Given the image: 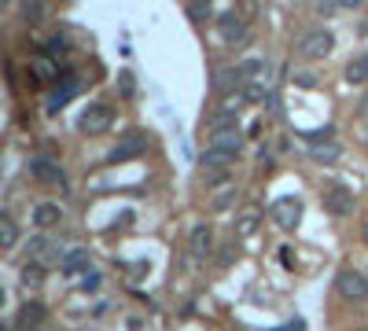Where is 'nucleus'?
<instances>
[{"mask_svg": "<svg viewBox=\"0 0 368 331\" xmlns=\"http://www.w3.org/2000/svg\"><path fill=\"white\" fill-rule=\"evenodd\" d=\"M110 125H115V107L110 104H89L82 111V118H77V129H82L85 137H100Z\"/></svg>", "mask_w": 368, "mask_h": 331, "instance_id": "1", "label": "nucleus"}, {"mask_svg": "<svg viewBox=\"0 0 368 331\" xmlns=\"http://www.w3.org/2000/svg\"><path fill=\"white\" fill-rule=\"evenodd\" d=\"M298 52L306 59H328L335 52V33L331 30H313L298 41Z\"/></svg>", "mask_w": 368, "mask_h": 331, "instance_id": "2", "label": "nucleus"}, {"mask_svg": "<svg viewBox=\"0 0 368 331\" xmlns=\"http://www.w3.org/2000/svg\"><path fill=\"white\" fill-rule=\"evenodd\" d=\"M232 158H236V155L214 151V147H210V151H203V158H199V173H203L206 185H217V180H225V177H229Z\"/></svg>", "mask_w": 368, "mask_h": 331, "instance_id": "3", "label": "nucleus"}, {"mask_svg": "<svg viewBox=\"0 0 368 331\" xmlns=\"http://www.w3.org/2000/svg\"><path fill=\"white\" fill-rule=\"evenodd\" d=\"M210 147L225 155H239L243 151V132H239V125H217L210 129Z\"/></svg>", "mask_w": 368, "mask_h": 331, "instance_id": "4", "label": "nucleus"}, {"mask_svg": "<svg viewBox=\"0 0 368 331\" xmlns=\"http://www.w3.org/2000/svg\"><path fill=\"white\" fill-rule=\"evenodd\" d=\"M335 287H339L343 298H354V302H364L368 298V280L357 269H343L339 276H335Z\"/></svg>", "mask_w": 368, "mask_h": 331, "instance_id": "5", "label": "nucleus"}, {"mask_svg": "<svg viewBox=\"0 0 368 331\" xmlns=\"http://www.w3.org/2000/svg\"><path fill=\"white\" fill-rule=\"evenodd\" d=\"M269 213H273V221L284 232H291L298 225V218H302V203H298L295 195H284V199H277V203H273V210H269Z\"/></svg>", "mask_w": 368, "mask_h": 331, "instance_id": "6", "label": "nucleus"}, {"mask_svg": "<svg viewBox=\"0 0 368 331\" xmlns=\"http://www.w3.org/2000/svg\"><path fill=\"white\" fill-rule=\"evenodd\" d=\"M63 251H59V243L52 239V236H37V239H30V261H37V265H63V258H59Z\"/></svg>", "mask_w": 368, "mask_h": 331, "instance_id": "7", "label": "nucleus"}, {"mask_svg": "<svg viewBox=\"0 0 368 331\" xmlns=\"http://www.w3.org/2000/svg\"><path fill=\"white\" fill-rule=\"evenodd\" d=\"M144 151H148V137L133 129V132H125L122 144L107 155V162H125V158H137V155H144Z\"/></svg>", "mask_w": 368, "mask_h": 331, "instance_id": "8", "label": "nucleus"}, {"mask_svg": "<svg viewBox=\"0 0 368 331\" xmlns=\"http://www.w3.org/2000/svg\"><path fill=\"white\" fill-rule=\"evenodd\" d=\"M210 243H214L210 225H206V221L191 225V232H188V251H191V254H196V258H206V254H210Z\"/></svg>", "mask_w": 368, "mask_h": 331, "instance_id": "9", "label": "nucleus"}, {"mask_svg": "<svg viewBox=\"0 0 368 331\" xmlns=\"http://www.w3.org/2000/svg\"><path fill=\"white\" fill-rule=\"evenodd\" d=\"M63 218H67V213H63V206L59 203H37L34 206V225L37 228H56V225H63Z\"/></svg>", "mask_w": 368, "mask_h": 331, "instance_id": "10", "label": "nucleus"}, {"mask_svg": "<svg viewBox=\"0 0 368 331\" xmlns=\"http://www.w3.org/2000/svg\"><path fill=\"white\" fill-rule=\"evenodd\" d=\"M30 173H34V180H41V185H63V170L52 158H34L30 162Z\"/></svg>", "mask_w": 368, "mask_h": 331, "instance_id": "11", "label": "nucleus"}, {"mask_svg": "<svg viewBox=\"0 0 368 331\" xmlns=\"http://www.w3.org/2000/svg\"><path fill=\"white\" fill-rule=\"evenodd\" d=\"M217 33L225 44H236V41L247 37V26H243V19H236V15H225V19H217Z\"/></svg>", "mask_w": 368, "mask_h": 331, "instance_id": "12", "label": "nucleus"}, {"mask_svg": "<svg viewBox=\"0 0 368 331\" xmlns=\"http://www.w3.org/2000/svg\"><path fill=\"white\" fill-rule=\"evenodd\" d=\"M310 155H313L317 162H324V166H328V162H335V158L343 155V147H339V144H331V140L321 144V137H310Z\"/></svg>", "mask_w": 368, "mask_h": 331, "instance_id": "13", "label": "nucleus"}, {"mask_svg": "<svg viewBox=\"0 0 368 331\" xmlns=\"http://www.w3.org/2000/svg\"><path fill=\"white\" fill-rule=\"evenodd\" d=\"M324 206L331 213H350L354 210V195H346V188H328L324 192Z\"/></svg>", "mask_w": 368, "mask_h": 331, "instance_id": "14", "label": "nucleus"}, {"mask_svg": "<svg viewBox=\"0 0 368 331\" xmlns=\"http://www.w3.org/2000/svg\"><path fill=\"white\" fill-rule=\"evenodd\" d=\"M243 85V74H239V66H229V70H217V77H214V92H232V89H239Z\"/></svg>", "mask_w": 368, "mask_h": 331, "instance_id": "15", "label": "nucleus"}, {"mask_svg": "<svg viewBox=\"0 0 368 331\" xmlns=\"http://www.w3.org/2000/svg\"><path fill=\"white\" fill-rule=\"evenodd\" d=\"M346 81L350 85H364L368 81V52H361V56H354L346 63Z\"/></svg>", "mask_w": 368, "mask_h": 331, "instance_id": "16", "label": "nucleus"}, {"mask_svg": "<svg viewBox=\"0 0 368 331\" xmlns=\"http://www.w3.org/2000/svg\"><path fill=\"white\" fill-rule=\"evenodd\" d=\"M89 265H92L89 251H70L67 258H63V265H59V269L67 273V276H74V273H89Z\"/></svg>", "mask_w": 368, "mask_h": 331, "instance_id": "17", "label": "nucleus"}, {"mask_svg": "<svg viewBox=\"0 0 368 331\" xmlns=\"http://www.w3.org/2000/svg\"><path fill=\"white\" fill-rule=\"evenodd\" d=\"M15 239H19V232H15L11 213H0V243H4V251H11Z\"/></svg>", "mask_w": 368, "mask_h": 331, "instance_id": "18", "label": "nucleus"}, {"mask_svg": "<svg viewBox=\"0 0 368 331\" xmlns=\"http://www.w3.org/2000/svg\"><path fill=\"white\" fill-rule=\"evenodd\" d=\"M44 320V306H23V317L19 320H15V324H19V327H34V324H41Z\"/></svg>", "mask_w": 368, "mask_h": 331, "instance_id": "19", "label": "nucleus"}, {"mask_svg": "<svg viewBox=\"0 0 368 331\" xmlns=\"http://www.w3.org/2000/svg\"><path fill=\"white\" fill-rule=\"evenodd\" d=\"M23 284H26V287H41V284H44V265L30 261L26 269H23Z\"/></svg>", "mask_w": 368, "mask_h": 331, "instance_id": "20", "label": "nucleus"}, {"mask_svg": "<svg viewBox=\"0 0 368 331\" xmlns=\"http://www.w3.org/2000/svg\"><path fill=\"white\" fill-rule=\"evenodd\" d=\"M77 92V85H74V81H67V85H63V89H56L52 96H48V111H56V107H63V104H67V99Z\"/></svg>", "mask_w": 368, "mask_h": 331, "instance_id": "21", "label": "nucleus"}, {"mask_svg": "<svg viewBox=\"0 0 368 331\" xmlns=\"http://www.w3.org/2000/svg\"><path fill=\"white\" fill-rule=\"evenodd\" d=\"M254 228H258V210H247L243 218H239V236H250Z\"/></svg>", "mask_w": 368, "mask_h": 331, "instance_id": "22", "label": "nucleus"}, {"mask_svg": "<svg viewBox=\"0 0 368 331\" xmlns=\"http://www.w3.org/2000/svg\"><path fill=\"white\" fill-rule=\"evenodd\" d=\"M77 287H82V291H96V287H100V273H82V280H77Z\"/></svg>", "mask_w": 368, "mask_h": 331, "instance_id": "23", "label": "nucleus"}, {"mask_svg": "<svg viewBox=\"0 0 368 331\" xmlns=\"http://www.w3.org/2000/svg\"><path fill=\"white\" fill-rule=\"evenodd\" d=\"M23 11H26L30 23H37L41 19V0H23Z\"/></svg>", "mask_w": 368, "mask_h": 331, "instance_id": "24", "label": "nucleus"}, {"mask_svg": "<svg viewBox=\"0 0 368 331\" xmlns=\"http://www.w3.org/2000/svg\"><path fill=\"white\" fill-rule=\"evenodd\" d=\"M229 203H232V192H221V195L214 199V206H217V210H225Z\"/></svg>", "mask_w": 368, "mask_h": 331, "instance_id": "25", "label": "nucleus"}, {"mask_svg": "<svg viewBox=\"0 0 368 331\" xmlns=\"http://www.w3.org/2000/svg\"><path fill=\"white\" fill-rule=\"evenodd\" d=\"M295 77H298V85H306V89L317 85V77H313V74H295Z\"/></svg>", "mask_w": 368, "mask_h": 331, "instance_id": "26", "label": "nucleus"}, {"mask_svg": "<svg viewBox=\"0 0 368 331\" xmlns=\"http://www.w3.org/2000/svg\"><path fill=\"white\" fill-rule=\"evenodd\" d=\"M343 8H361V0H339Z\"/></svg>", "mask_w": 368, "mask_h": 331, "instance_id": "27", "label": "nucleus"}, {"mask_svg": "<svg viewBox=\"0 0 368 331\" xmlns=\"http://www.w3.org/2000/svg\"><path fill=\"white\" fill-rule=\"evenodd\" d=\"M361 239H364V246H368V225H364V232H361Z\"/></svg>", "mask_w": 368, "mask_h": 331, "instance_id": "28", "label": "nucleus"}, {"mask_svg": "<svg viewBox=\"0 0 368 331\" xmlns=\"http://www.w3.org/2000/svg\"><path fill=\"white\" fill-rule=\"evenodd\" d=\"M364 111H368V99H364Z\"/></svg>", "mask_w": 368, "mask_h": 331, "instance_id": "29", "label": "nucleus"}, {"mask_svg": "<svg viewBox=\"0 0 368 331\" xmlns=\"http://www.w3.org/2000/svg\"><path fill=\"white\" fill-rule=\"evenodd\" d=\"M361 331H368V327H361Z\"/></svg>", "mask_w": 368, "mask_h": 331, "instance_id": "30", "label": "nucleus"}]
</instances>
